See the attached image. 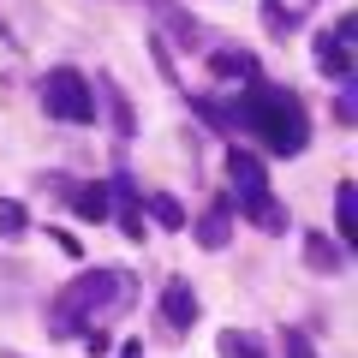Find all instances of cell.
<instances>
[{"instance_id":"cell-1","label":"cell","mask_w":358,"mask_h":358,"mask_svg":"<svg viewBox=\"0 0 358 358\" xmlns=\"http://www.w3.org/2000/svg\"><path fill=\"white\" fill-rule=\"evenodd\" d=\"M192 108L209 120V126H221V131H251L268 155H299L310 143L305 102H299L287 84H268V78H251L233 102H209V96H197Z\"/></svg>"},{"instance_id":"cell-2","label":"cell","mask_w":358,"mask_h":358,"mask_svg":"<svg viewBox=\"0 0 358 358\" xmlns=\"http://www.w3.org/2000/svg\"><path fill=\"white\" fill-rule=\"evenodd\" d=\"M138 299V275H120V268H90L54 299V334H78V322H90L102 305H131Z\"/></svg>"},{"instance_id":"cell-3","label":"cell","mask_w":358,"mask_h":358,"mask_svg":"<svg viewBox=\"0 0 358 358\" xmlns=\"http://www.w3.org/2000/svg\"><path fill=\"white\" fill-rule=\"evenodd\" d=\"M227 179H233V209H245L263 233H287V209L268 197V167H263V155L227 143Z\"/></svg>"},{"instance_id":"cell-4","label":"cell","mask_w":358,"mask_h":358,"mask_svg":"<svg viewBox=\"0 0 358 358\" xmlns=\"http://www.w3.org/2000/svg\"><path fill=\"white\" fill-rule=\"evenodd\" d=\"M36 96H42V114L48 120H66V126H90L96 120V84L78 66H54L36 84Z\"/></svg>"},{"instance_id":"cell-5","label":"cell","mask_w":358,"mask_h":358,"mask_svg":"<svg viewBox=\"0 0 358 358\" xmlns=\"http://www.w3.org/2000/svg\"><path fill=\"white\" fill-rule=\"evenodd\" d=\"M352 18H341V24L329 30V36H317V66L322 78H334V84H352Z\"/></svg>"},{"instance_id":"cell-6","label":"cell","mask_w":358,"mask_h":358,"mask_svg":"<svg viewBox=\"0 0 358 358\" xmlns=\"http://www.w3.org/2000/svg\"><path fill=\"white\" fill-rule=\"evenodd\" d=\"M162 322H167V334H192V322H197V293H192V281H167L162 287Z\"/></svg>"},{"instance_id":"cell-7","label":"cell","mask_w":358,"mask_h":358,"mask_svg":"<svg viewBox=\"0 0 358 358\" xmlns=\"http://www.w3.org/2000/svg\"><path fill=\"white\" fill-rule=\"evenodd\" d=\"M108 209H114V221H120V233H126V239H143V209H138V192H131V179L126 173H114L108 179Z\"/></svg>"},{"instance_id":"cell-8","label":"cell","mask_w":358,"mask_h":358,"mask_svg":"<svg viewBox=\"0 0 358 358\" xmlns=\"http://www.w3.org/2000/svg\"><path fill=\"white\" fill-rule=\"evenodd\" d=\"M310 13H317V0H263V24L275 30V36L299 30V24H305Z\"/></svg>"},{"instance_id":"cell-9","label":"cell","mask_w":358,"mask_h":358,"mask_svg":"<svg viewBox=\"0 0 358 358\" xmlns=\"http://www.w3.org/2000/svg\"><path fill=\"white\" fill-rule=\"evenodd\" d=\"M227 239H233V203H227V197H215L209 215L197 221V245H203V251H221Z\"/></svg>"},{"instance_id":"cell-10","label":"cell","mask_w":358,"mask_h":358,"mask_svg":"<svg viewBox=\"0 0 358 358\" xmlns=\"http://www.w3.org/2000/svg\"><path fill=\"white\" fill-rule=\"evenodd\" d=\"M305 263L317 268V275H346V251L329 233H305Z\"/></svg>"},{"instance_id":"cell-11","label":"cell","mask_w":358,"mask_h":358,"mask_svg":"<svg viewBox=\"0 0 358 358\" xmlns=\"http://www.w3.org/2000/svg\"><path fill=\"white\" fill-rule=\"evenodd\" d=\"M334 233H341L346 245H358V192H352V179L334 185Z\"/></svg>"},{"instance_id":"cell-12","label":"cell","mask_w":358,"mask_h":358,"mask_svg":"<svg viewBox=\"0 0 358 358\" xmlns=\"http://www.w3.org/2000/svg\"><path fill=\"white\" fill-rule=\"evenodd\" d=\"M209 72H215V78H245V84H251V78H263V72H257V60H251L245 48H215V54H209Z\"/></svg>"},{"instance_id":"cell-13","label":"cell","mask_w":358,"mask_h":358,"mask_svg":"<svg viewBox=\"0 0 358 358\" xmlns=\"http://www.w3.org/2000/svg\"><path fill=\"white\" fill-rule=\"evenodd\" d=\"M150 6L162 13V24L173 30V42H179V48H197V36H203V30H197V18H192V13H179L173 0H150Z\"/></svg>"},{"instance_id":"cell-14","label":"cell","mask_w":358,"mask_h":358,"mask_svg":"<svg viewBox=\"0 0 358 358\" xmlns=\"http://www.w3.org/2000/svg\"><path fill=\"white\" fill-rule=\"evenodd\" d=\"M221 358H268V346H263V334H251V329H227L221 334Z\"/></svg>"},{"instance_id":"cell-15","label":"cell","mask_w":358,"mask_h":358,"mask_svg":"<svg viewBox=\"0 0 358 358\" xmlns=\"http://www.w3.org/2000/svg\"><path fill=\"white\" fill-rule=\"evenodd\" d=\"M30 233V209L18 197H0V239H24Z\"/></svg>"},{"instance_id":"cell-16","label":"cell","mask_w":358,"mask_h":358,"mask_svg":"<svg viewBox=\"0 0 358 358\" xmlns=\"http://www.w3.org/2000/svg\"><path fill=\"white\" fill-rule=\"evenodd\" d=\"M96 84L108 90V108H114V131H120V138H131V131H138V120H131V102L120 96V84H114V78H96Z\"/></svg>"},{"instance_id":"cell-17","label":"cell","mask_w":358,"mask_h":358,"mask_svg":"<svg viewBox=\"0 0 358 358\" xmlns=\"http://www.w3.org/2000/svg\"><path fill=\"white\" fill-rule=\"evenodd\" d=\"M72 209H78V215H90V221H102V215H108V185H78V192H72Z\"/></svg>"},{"instance_id":"cell-18","label":"cell","mask_w":358,"mask_h":358,"mask_svg":"<svg viewBox=\"0 0 358 358\" xmlns=\"http://www.w3.org/2000/svg\"><path fill=\"white\" fill-rule=\"evenodd\" d=\"M150 215L162 221V227H173V233L185 227V209H179V197H167V192H155V197H150Z\"/></svg>"},{"instance_id":"cell-19","label":"cell","mask_w":358,"mask_h":358,"mask_svg":"<svg viewBox=\"0 0 358 358\" xmlns=\"http://www.w3.org/2000/svg\"><path fill=\"white\" fill-rule=\"evenodd\" d=\"M281 352L287 358H317V346H310L305 329H281Z\"/></svg>"},{"instance_id":"cell-20","label":"cell","mask_w":358,"mask_h":358,"mask_svg":"<svg viewBox=\"0 0 358 358\" xmlns=\"http://www.w3.org/2000/svg\"><path fill=\"white\" fill-rule=\"evenodd\" d=\"M334 120H341V126H352V84H341V102H334Z\"/></svg>"},{"instance_id":"cell-21","label":"cell","mask_w":358,"mask_h":358,"mask_svg":"<svg viewBox=\"0 0 358 358\" xmlns=\"http://www.w3.org/2000/svg\"><path fill=\"white\" fill-rule=\"evenodd\" d=\"M120 358H143V346H138V341H126V346H120Z\"/></svg>"},{"instance_id":"cell-22","label":"cell","mask_w":358,"mask_h":358,"mask_svg":"<svg viewBox=\"0 0 358 358\" xmlns=\"http://www.w3.org/2000/svg\"><path fill=\"white\" fill-rule=\"evenodd\" d=\"M0 36H6V42H18V36H13V24H6V18H0Z\"/></svg>"}]
</instances>
